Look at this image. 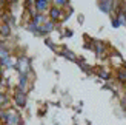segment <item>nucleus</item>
Listing matches in <instances>:
<instances>
[{
	"label": "nucleus",
	"mask_w": 126,
	"mask_h": 125,
	"mask_svg": "<svg viewBox=\"0 0 126 125\" xmlns=\"http://www.w3.org/2000/svg\"><path fill=\"white\" fill-rule=\"evenodd\" d=\"M91 49L98 56V57H103V56H109L108 43L103 42V40H100V39H94V40H91Z\"/></svg>",
	"instance_id": "obj_3"
},
{
	"label": "nucleus",
	"mask_w": 126,
	"mask_h": 125,
	"mask_svg": "<svg viewBox=\"0 0 126 125\" xmlns=\"http://www.w3.org/2000/svg\"><path fill=\"white\" fill-rule=\"evenodd\" d=\"M12 102V99L9 96H6V93H0V108H11L9 104Z\"/></svg>",
	"instance_id": "obj_15"
},
{
	"label": "nucleus",
	"mask_w": 126,
	"mask_h": 125,
	"mask_svg": "<svg viewBox=\"0 0 126 125\" xmlns=\"http://www.w3.org/2000/svg\"><path fill=\"white\" fill-rule=\"evenodd\" d=\"M34 3V8L37 12H42V14H48V11L51 9L52 6V2H49V0H35Z\"/></svg>",
	"instance_id": "obj_7"
},
{
	"label": "nucleus",
	"mask_w": 126,
	"mask_h": 125,
	"mask_svg": "<svg viewBox=\"0 0 126 125\" xmlns=\"http://www.w3.org/2000/svg\"><path fill=\"white\" fill-rule=\"evenodd\" d=\"M125 96H126V83H125Z\"/></svg>",
	"instance_id": "obj_27"
},
{
	"label": "nucleus",
	"mask_w": 126,
	"mask_h": 125,
	"mask_svg": "<svg viewBox=\"0 0 126 125\" xmlns=\"http://www.w3.org/2000/svg\"><path fill=\"white\" fill-rule=\"evenodd\" d=\"M5 125H23L22 122V114L17 108L11 107V108H6L5 111V119H3Z\"/></svg>",
	"instance_id": "obj_1"
},
{
	"label": "nucleus",
	"mask_w": 126,
	"mask_h": 125,
	"mask_svg": "<svg viewBox=\"0 0 126 125\" xmlns=\"http://www.w3.org/2000/svg\"><path fill=\"white\" fill-rule=\"evenodd\" d=\"M0 68H3V62H2V59H0Z\"/></svg>",
	"instance_id": "obj_26"
},
{
	"label": "nucleus",
	"mask_w": 126,
	"mask_h": 125,
	"mask_svg": "<svg viewBox=\"0 0 126 125\" xmlns=\"http://www.w3.org/2000/svg\"><path fill=\"white\" fill-rule=\"evenodd\" d=\"M52 5L57 6V8H60V9H69L71 8V5H69L68 0H54Z\"/></svg>",
	"instance_id": "obj_18"
},
{
	"label": "nucleus",
	"mask_w": 126,
	"mask_h": 125,
	"mask_svg": "<svg viewBox=\"0 0 126 125\" xmlns=\"http://www.w3.org/2000/svg\"><path fill=\"white\" fill-rule=\"evenodd\" d=\"M3 25V19H2V11H0V26Z\"/></svg>",
	"instance_id": "obj_25"
},
{
	"label": "nucleus",
	"mask_w": 126,
	"mask_h": 125,
	"mask_svg": "<svg viewBox=\"0 0 126 125\" xmlns=\"http://www.w3.org/2000/svg\"><path fill=\"white\" fill-rule=\"evenodd\" d=\"M0 93H5V82L2 77H0Z\"/></svg>",
	"instance_id": "obj_22"
},
{
	"label": "nucleus",
	"mask_w": 126,
	"mask_h": 125,
	"mask_svg": "<svg viewBox=\"0 0 126 125\" xmlns=\"http://www.w3.org/2000/svg\"><path fill=\"white\" fill-rule=\"evenodd\" d=\"M45 43H46V46H49V48L52 49V51H59V46L55 45L54 42H51V39H48V37H46V39H45Z\"/></svg>",
	"instance_id": "obj_21"
},
{
	"label": "nucleus",
	"mask_w": 126,
	"mask_h": 125,
	"mask_svg": "<svg viewBox=\"0 0 126 125\" xmlns=\"http://www.w3.org/2000/svg\"><path fill=\"white\" fill-rule=\"evenodd\" d=\"M31 20H32L37 26H42L43 23H46L48 20H49V17H48V14H42V12H37V14L31 19Z\"/></svg>",
	"instance_id": "obj_11"
},
{
	"label": "nucleus",
	"mask_w": 126,
	"mask_h": 125,
	"mask_svg": "<svg viewBox=\"0 0 126 125\" xmlns=\"http://www.w3.org/2000/svg\"><path fill=\"white\" fill-rule=\"evenodd\" d=\"M72 34H74V33H72L71 29H66V31H65V36H68V37H71Z\"/></svg>",
	"instance_id": "obj_23"
},
{
	"label": "nucleus",
	"mask_w": 126,
	"mask_h": 125,
	"mask_svg": "<svg viewBox=\"0 0 126 125\" xmlns=\"http://www.w3.org/2000/svg\"><path fill=\"white\" fill-rule=\"evenodd\" d=\"M117 5H118V2H112V0H102V2H97L98 9L102 12H105V14H108V16L115 12Z\"/></svg>",
	"instance_id": "obj_5"
},
{
	"label": "nucleus",
	"mask_w": 126,
	"mask_h": 125,
	"mask_svg": "<svg viewBox=\"0 0 126 125\" xmlns=\"http://www.w3.org/2000/svg\"><path fill=\"white\" fill-rule=\"evenodd\" d=\"M12 99V105H14V108H23L25 105H26L28 102V93H25V91H20V90H17L14 91V96L11 97Z\"/></svg>",
	"instance_id": "obj_4"
},
{
	"label": "nucleus",
	"mask_w": 126,
	"mask_h": 125,
	"mask_svg": "<svg viewBox=\"0 0 126 125\" xmlns=\"http://www.w3.org/2000/svg\"><path fill=\"white\" fill-rule=\"evenodd\" d=\"M115 79H117L120 83H123V85L126 83V63L115 71Z\"/></svg>",
	"instance_id": "obj_12"
},
{
	"label": "nucleus",
	"mask_w": 126,
	"mask_h": 125,
	"mask_svg": "<svg viewBox=\"0 0 126 125\" xmlns=\"http://www.w3.org/2000/svg\"><path fill=\"white\" fill-rule=\"evenodd\" d=\"M16 71L18 74H31V59L26 54H22L16 59Z\"/></svg>",
	"instance_id": "obj_2"
},
{
	"label": "nucleus",
	"mask_w": 126,
	"mask_h": 125,
	"mask_svg": "<svg viewBox=\"0 0 126 125\" xmlns=\"http://www.w3.org/2000/svg\"><path fill=\"white\" fill-rule=\"evenodd\" d=\"M60 54L63 56L65 59H68V60H71V62H79V59H77V56H75L71 49H68V48H62L60 49Z\"/></svg>",
	"instance_id": "obj_13"
},
{
	"label": "nucleus",
	"mask_w": 126,
	"mask_h": 125,
	"mask_svg": "<svg viewBox=\"0 0 126 125\" xmlns=\"http://www.w3.org/2000/svg\"><path fill=\"white\" fill-rule=\"evenodd\" d=\"M109 63L114 66V68H122L123 65H125V60H123V57L120 56V53H117V51H111L109 53Z\"/></svg>",
	"instance_id": "obj_9"
},
{
	"label": "nucleus",
	"mask_w": 126,
	"mask_h": 125,
	"mask_svg": "<svg viewBox=\"0 0 126 125\" xmlns=\"http://www.w3.org/2000/svg\"><path fill=\"white\" fill-rule=\"evenodd\" d=\"M54 29H55V23L52 20H48L46 23H43L40 26V36H48V34H51Z\"/></svg>",
	"instance_id": "obj_10"
},
{
	"label": "nucleus",
	"mask_w": 126,
	"mask_h": 125,
	"mask_svg": "<svg viewBox=\"0 0 126 125\" xmlns=\"http://www.w3.org/2000/svg\"><path fill=\"white\" fill-rule=\"evenodd\" d=\"M65 9H60V8H57V6H51V9L48 11V17H49V20H52L54 23H57V22H60V20H63L65 19Z\"/></svg>",
	"instance_id": "obj_6"
},
{
	"label": "nucleus",
	"mask_w": 126,
	"mask_h": 125,
	"mask_svg": "<svg viewBox=\"0 0 126 125\" xmlns=\"http://www.w3.org/2000/svg\"><path fill=\"white\" fill-rule=\"evenodd\" d=\"M111 23H112V28H115V29H117V28H120L122 25H123L122 20H120V19H118L117 16H111Z\"/></svg>",
	"instance_id": "obj_20"
},
{
	"label": "nucleus",
	"mask_w": 126,
	"mask_h": 125,
	"mask_svg": "<svg viewBox=\"0 0 126 125\" xmlns=\"http://www.w3.org/2000/svg\"><path fill=\"white\" fill-rule=\"evenodd\" d=\"M12 29H11V25L8 23H3L2 26H0V39H8V37L11 36Z\"/></svg>",
	"instance_id": "obj_14"
},
{
	"label": "nucleus",
	"mask_w": 126,
	"mask_h": 125,
	"mask_svg": "<svg viewBox=\"0 0 126 125\" xmlns=\"http://www.w3.org/2000/svg\"><path fill=\"white\" fill-rule=\"evenodd\" d=\"M123 12H125V19H126V2H123Z\"/></svg>",
	"instance_id": "obj_24"
},
{
	"label": "nucleus",
	"mask_w": 126,
	"mask_h": 125,
	"mask_svg": "<svg viewBox=\"0 0 126 125\" xmlns=\"http://www.w3.org/2000/svg\"><path fill=\"white\" fill-rule=\"evenodd\" d=\"M29 85H31V77H29V74H18V79H17V90L26 93L28 88H29Z\"/></svg>",
	"instance_id": "obj_8"
},
{
	"label": "nucleus",
	"mask_w": 126,
	"mask_h": 125,
	"mask_svg": "<svg viewBox=\"0 0 126 125\" xmlns=\"http://www.w3.org/2000/svg\"><path fill=\"white\" fill-rule=\"evenodd\" d=\"M0 125H2V122H0Z\"/></svg>",
	"instance_id": "obj_28"
},
{
	"label": "nucleus",
	"mask_w": 126,
	"mask_h": 125,
	"mask_svg": "<svg viewBox=\"0 0 126 125\" xmlns=\"http://www.w3.org/2000/svg\"><path fill=\"white\" fill-rule=\"evenodd\" d=\"M97 76L102 80H109L111 79V73L108 70H105V68H98V70H97Z\"/></svg>",
	"instance_id": "obj_19"
},
{
	"label": "nucleus",
	"mask_w": 126,
	"mask_h": 125,
	"mask_svg": "<svg viewBox=\"0 0 126 125\" xmlns=\"http://www.w3.org/2000/svg\"><path fill=\"white\" fill-rule=\"evenodd\" d=\"M77 63H79V68H80V70L81 71H83V73H86V74H89V73H92V65H89V63H86V62L85 60H79L77 62Z\"/></svg>",
	"instance_id": "obj_17"
},
{
	"label": "nucleus",
	"mask_w": 126,
	"mask_h": 125,
	"mask_svg": "<svg viewBox=\"0 0 126 125\" xmlns=\"http://www.w3.org/2000/svg\"><path fill=\"white\" fill-rule=\"evenodd\" d=\"M26 29L29 31V33H32L34 36H40V26H37L32 20H29V22L26 23Z\"/></svg>",
	"instance_id": "obj_16"
}]
</instances>
